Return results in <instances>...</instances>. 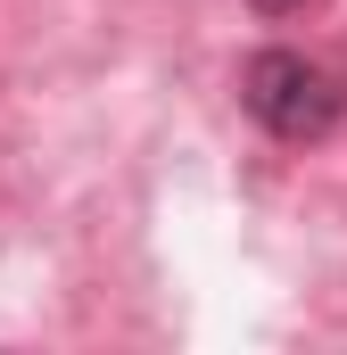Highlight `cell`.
Returning a JSON list of instances; mask_svg holds the SVG:
<instances>
[{
	"label": "cell",
	"instance_id": "7a4b0ae2",
	"mask_svg": "<svg viewBox=\"0 0 347 355\" xmlns=\"http://www.w3.org/2000/svg\"><path fill=\"white\" fill-rule=\"evenodd\" d=\"M314 0H257V17H306Z\"/></svg>",
	"mask_w": 347,
	"mask_h": 355
},
{
	"label": "cell",
	"instance_id": "6da1fadb",
	"mask_svg": "<svg viewBox=\"0 0 347 355\" xmlns=\"http://www.w3.org/2000/svg\"><path fill=\"white\" fill-rule=\"evenodd\" d=\"M240 99H248V116H257L273 141H289V149H306V141H323L331 124H339L347 91L331 67H314L306 50H257L248 58V75H240Z\"/></svg>",
	"mask_w": 347,
	"mask_h": 355
}]
</instances>
